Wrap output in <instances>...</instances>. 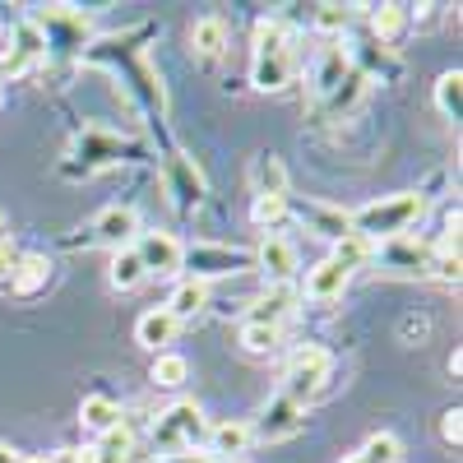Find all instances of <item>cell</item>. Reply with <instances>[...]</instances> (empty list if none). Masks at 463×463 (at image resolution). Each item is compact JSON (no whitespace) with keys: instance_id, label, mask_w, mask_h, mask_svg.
Segmentation results:
<instances>
[{"instance_id":"obj_38","label":"cell","mask_w":463,"mask_h":463,"mask_svg":"<svg viewBox=\"0 0 463 463\" xmlns=\"http://www.w3.org/2000/svg\"><path fill=\"white\" fill-rule=\"evenodd\" d=\"M440 440L449 445V449H458V440H463V421H458V408H449V412H440Z\"/></svg>"},{"instance_id":"obj_27","label":"cell","mask_w":463,"mask_h":463,"mask_svg":"<svg viewBox=\"0 0 463 463\" xmlns=\"http://www.w3.org/2000/svg\"><path fill=\"white\" fill-rule=\"evenodd\" d=\"M121 403H116L111 394H84V403H80V421H84V431H93V436H107L111 427H121Z\"/></svg>"},{"instance_id":"obj_1","label":"cell","mask_w":463,"mask_h":463,"mask_svg":"<svg viewBox=\"0 0 463 463\" xmlns=\"http://www.w3.org/2000/svg\"><path fill=\"white\" fill-rule=\"evenodd\" d=\"M148 33H153V28L139 24V28H130V33L93 37V43L80 52V61L111 70L116 80L126 84V93L139 102V111L163 130V121H167V89H163V74L153 70V61H148V47H144V43H148Z\"/></svg>"},{"instance_id":"obj_34","label":"cell","mask_w":463,"mask_h":463,"mask_svg":"<svg viewBox=\"0 0 463 463\" xmlns=\"http://www.w3.org/2000/svg\"><path fill=\"white\" fill-rule=\"evenodd\" d=\"M357 454H362L366 463H403V440H399L394 431H371Z\"/></svg>"},{"instance_id":"obj_31","label":"cell","mask_w":463,"mask_h":463,"mask_svg":"<svg viewBox=\"0 0 463 463\" xmlns=\"http://www.w3.org/2000/svg\"><path fill=\"white\" fill-rule=\"evenodd\" d=\"M148 380L158 384V390H181V384L190 380V362L181 353H158L148 366Z\"/></svg>"},{"instance_id":"obj_19","label":"cell","mask_w":463,"mask_h":463,"mask_svg":"<svg viewBox=\"0 0 463 463\" xmlns=\"http://www.w3.org/2000/svg\"><path fill=\"white\" fill-rule=\"evenodd\" d=\"M167 190H172V204H176L181 213H190L195 204H204V195H209L204 172L190 163L185 153H172V158H167Z\"/></svg>"},{"instance_id":"obj_32","label":"cell","mask_w":463,"mask_h":463,"mask_svg":"<svg viewBox=\"0 0 463 463\" xmlns=\"http://www.w3.org/2000/svg\"><path fill=\"white\" fill-rule=\"evenodd\" d=\"M288 218H292V200H288V195H255V204H250V222H255V227L279 232Z\"/></svg>"},{"instance_id":"obj_14","label":"cell","mask_w":463,"mask_h":463,"mask_svg":"<svg viewBox=\"0 0 463 463\" xmlns=\"http://www.w3.org/2000/svg\"><path fill=\"white\" fill-rule=\"evenodd\" d=\"M33 65H47V37H43V28H37L33 19H19L10 28V56H5L0 70H5L10 80H24Z\"/></svg>"},{"instance_id":"obj_17","label":"cell","mask_w":463,"mask_h":463,"mask_svg":"<svg viewBox=\"0 0 463 463\" xmlns=\"http://www.w3.org/2000/svg\"><path fill=\"white\" fill-rule=\"evenodd\" d=\"M250 255H255V269H264V274H269V283H292L297 269H301L297 241L283 237V232H264V241Z\"/></svg>"},{"instance_id":"obj_30","label":"cell","mask_w":463,"mask_h":463,"mask_svg":"<svg viewBox=\"0 0 463 463\" xmlns=\"http://www.w3.org/2000/svg\"><path fill=\"white\" fill-rule=\"evenodd\" d=\"M148 274H144V264H139V255L126 246V250H111V264H107V283L116 288V292H135L139 283H144Z\"/></svg>"},{"instance_id":"obj_45","label":"cell","mask_w":463,"mask_h":463,"mask_svg":"<svg viewBox=\"0 0 463 463\" xmlns=\"http://www.w3.org/2000/svg\"><path fill=\"white\" fill-rule=\"evenodd\" d=\"M0 102H5V93H0Z\"/></svg>"},{"instance_id":"obj_11","label":"cell","mask_w":463,"mask_h":463,"mask_svg":"<svg viewBox=\"0 0 463 463\" xmlns=\"http://www.w3.org/2000/svg\"><path fill=\"white\" fill-rule=\"evenodd\" d=\"M297 301H301V292H297L292 283H269V288L246 306L241 325H264V329H279V334H283V325L297 316Z\"/></svg>"},{"instance_id":"obj_10","label":"cell","mask_w":463,"mask_h":463,"mask_svg":"<svg viewBox=\"0 0 463 463\" xmlns=\"http://www.w3.org/2000/svg\"><path fill=\"white\" fill-rule=\"evenodd\" d=\"M139 213H135V204H107L98 218H93V227H89V246H107V250H126V246H135V237H139Z\"/></svg>"},{"instance_id":"obj_40","label":"cell","mask_w":463,"mask_h":463,"mask_svg":"<svg viewBox=\"0 0 463 463\" xmlns=\"http://www.w3.org/2000/svg\"><path fill=\"white\" fill-rule=\"evenodd\" d=\"M163 463H213V458H209V454L195 445V449H176V454H163Z\"/></svg>"},{"instance_id":"obj_21","label":"cell","mask_w":463,"mask_h":463,"mask_svg":"<svg viewBox=\"0 0 463 463\" xmlns=\"http://www.w3.org/2000/svg\"><path fill=\"white\" fill-rule=\"evenodd\" d=\"M176 334H181V320L167 311V306H153V311H144V316L135 320V343L148 347L153 357H158V353H172Z\"/></svg>"},{"instance_id":"obj_3","label":"cell","mask_w":463,"mask_h":463,"mask_svg":"<svg viewBox=\"0 0 463 463\" xmlns=\"http://www.w3.org/2000/svg\"><path fill=\"white\" fill-rule=\"evenodd\" d=\"M139 158H144V144L116 135V130H107V126H89V130H80V139L70 144L61 172L74 176V181H89V176H98V172H107V167L139 163Z\"/></svg>"},{"instance_id":"obj_35","label":"cell","mask_w":463,"mask_h":463,"mask_svg":"<svg viewBox=\"0 0 463 463\" xmlns=\"http://www.w3.org/2000/svg\"><path fill=\"white\" fill-rule=\"evenodd\" d=\"M283 334L279 329H264V325H241V353L246 357H274L279 353Z\"/></svg>"},{"instance_id":"obj_33","label":"cell","mask_w":463,"mask_h":463,"mask_svg":"<svg viewBox=\"0 0 463 463\" xmlns=\"http://www.w3.org/2000/svg\"><path fill=\"white\" fill-rule=\"evenodd\" d=\"M347 24H353V5H338V0H325V5L311 10V28L316 33H329L334 43H343Z\"/></svg>"},{"instance_id":"obj_6","label":"cell","mask_w":463,"mask_h":463,"mask_svg":"<svg viewBox=\"0 0 463 463\" xmlns=\"http://www.w3.org/2000/svg\"><path fill=\"white\" fill-rule=\"evenodd\" d=\"M209 431V421H204V408L195 399H176L172 408H163L158 417H153V427H148V440L158 454H176V449H195Z\"/></svg>"},{"instance_id":"obj_37","label":"cell","mask_w":463,"mask_h":463,"mask_svg":"<svg viewBox=\"0 0 463 463\" xmlns=\"http://www.w3.org/2000/svg\"><path fill=\"white\" fill-rule=\"evenodd\" d=\"M371 255H375V246L362 241V237H353V232H347V237L334 246V260L347 269V274H353V269H362V264H371Z\"/></svg>"},{"instance_id":"obj_41","label":"cell","mask_w":463,"mask_h":463,"mask_svg":"<svg viewBox=\"0 0 463 463\" xmlns=\"http://www.w3.org/2000/svg\"><path fill=\"white\" fill-rule=\"evenodd\" d=\"M0 463H47V458H43V454H24V449L0 445Z\"/></svg>"},{"instance_id":"obj_16","label":"cell","mask_w":463,"mask_h":463,"mask_svg":"<svg viewBox=\"0 0 463 463\" xmlns=\"http://www.w3.org/2000/svg\"><path fill=\"white\" fill-rule=\"evenodd\" d=\"M357 65H353V47L347 43H329V47H320L316 52V61H311V98H316V107L353 74Z\"/></svg>"},{"instance_id":"obj_5","label":"cell","mask_w":463,"mask_h":463,"mask_svg":"<svg viewBox=\"0 0 463 463\" xmlns=\"http://www.w3.org/2000/svg\"><path fill=\"white\" fill-rule=\"evenodd\" d=\"M334 371V353L320 343H301L297 353L288 357V371H283V384H279V394L292 399L297 408H311L325 390V380Z\"/></svg>"},{"instance_id":"obj_18","label":"cell","mask_w":463,"mask_h":463,"mask_svg":"<svg viewBox=\"0 0 463 463\" xmlns=\"http://www.w3.org/2000/svg\"><path fill=\"white\" fill-rule=\"evenodd\" d=\"M250 445H255V431H250V421H241V417L213 421V427L204 431V454L213 463H241V454Z\"/></svg>"},{"instance_id":"obj_8","label":"cell","mask_w":463,"mask_h":463,"mask_svg":"<svg viewBox=\"0 0 463 463\" xmlns=\"http://www.w3.org/2000/svg\"><path fill=\"white\" fill-rule=\"evenodd\" d=\"M47 37V56L52 52H84L93 43V19L84 10H70V5H47L43 14L33 19Z\"/></svg>"},{"instance_id":"obj_29","label":"cell","mask_w":463,"mask_h":463,"mask_svg":"<svg viewBox=\"0 0 463 463\" xmlns=\"http://www.w3.org/2000/svg\"><path fill=\"white\" fill-rule=\"evenodd\" d=\"M167 311L185 325V320H195V316H204L209 311V283H200V279H181L176 283V292H172V301H167Z\"/></svg>"},{"instance_id":"obj_39","label":"cell","mask_w":463,"mask_h":463,"mask_svg":"<svg viewBox=\"0 0 463 463\" xmlns=\"http://www.w3.org/2000/svg\"><path fill=\"white\" fill-rule=\"evenodd\" d=\"M14 260H19V250H10V241H0V288H10V274H14Z\"/></svg>"},{"instance_id":"obj_36","label":"cell","mask_w":463,"mask_h":463,"mask_svg":"<svg viewBox=\"0 0 463 463\" xmlns=\"http://www.w3.org/2000/svg\"><path fill=\"white\" fill-rule=\"evenodd\" d=\"M436 107H440L445 121H458V107H463V74H458V70L440 74V84H436Z\"/></svg>"},{"instance_id":"obj_25","label":"cell","mask_w":463,"mask_h":463,"mask_svg":"<svg viewBox=\"0 0 463 463\" xmlns=\"http://www.w3.org/2000/svg\"><path fill=\"white\" fill-rule=\"evenodd\" d=\"M412 33V5H371V43L394 52Z\"/></svg>"},{"instance_id":"obj_13","label":"cell","mask_w":463,"mask_h":463,"mask_svg":"<svg viewBox=\"0 0 463 463\" xmlns=\"http://www.w3.org/2000/svg\"><path fill=\"white\" fill-rule=\"evenodd\" d=\"M301 427H306V408H297V403H292V399H283V394H274V399L264 403V412L250 421L255 440H269V445L301 436Z\"/></svg>"},{"instance_id":"obj_2","label":"cell","mask_w":463,"mask_h":463,"mask_svg":"<svg viewBox=\"0 0 463 463\" xmlns=\"http://www.w3.org/2000/svg\"><path fill=\"white\" fill-rule=\"evenodd\" d=\"M250 84L260 93H283L297 70H301V52H297V33L283 14H264L255 19V33H250Z\"/></svg>"},{"instance_id":"obj_24","label":"cell","mask_w":463,"mask_h":463,"mask_svg":"<svg viewBox=\"0 0 463 463\" xmlns=\"http://www.w3.org/2000/svg\"><path fill=\"white\" fill-rule=\"evenodd\" d=\"M227 47H232V28H227L222 14H200L190 24V52L200 61H222Z\"/></svg>"},{"instance_id":"obj_26","label":"cell","mask_w":463,"mask_h":463,"mask_svg":"<svg viewBox=\"0 0 463 463\" xmlns=\"http://www.w3.org/2000/svg\"><path fill=\"white\" fill-rule=\"evenodd\" d=\"M366 89H371V80H366L362 70H353V74H347V80L320 102V116H329V121H343V116H353V111L362 107Z\"/></svg>"},{"instance_id":"obj_42","label":"cell","mask_w":463,"mask_h":463,"mask_svg":"<svg viewBox=\"0 0 463 463\" xmlns=\"http://www.w3.org/2000/svg\"><path fill=\"white\" fill-rule=\"evenodd\" d=\"M5 56H10V28H0V65H5Z\"/></svg>"},{"instance_id":"obj_28","label":"cell","mask_w":463,"mask_h":463,"mask_svg":"<svg viewBox=\"0 0 463 463\" xmlns=\"http://www.w3.org/2000/svg\"><path fill=\"white\" fill-rule=\"evenodd\" d=\"M250 190L255 195H288V167L279 153H260L250 163Z\"/></svg>"},{"instance_id":"obj_43","label":"cell","mask_w":463,"mask_h":463,"mask_svg":"<svg viewBox=\"0 0 463 463\" xmlns=\"http://www.w3.org/2000/svg\"><path fill=\"white\" fill-rule=\"evenodd\" d=\"M5 232H10V218H5V209H0V241H5Z\"/></svg>"},{"instance_id":"obj_7","label":"cell","mask_w":463,"mask_h":463,"mask_svg":"<svg viewBox=\"0 0 463 463\" xmlns=\"http://www.w3.org/2000/svg\"><path fill=\"white\" fill-rule=\"evenodd\" d=\"M181 269L190 279H200V283H213V279L255 269V255L250 250H232V246H213V241H195V246L181 250Z\"/></svg>"},{"instance_id":"obj_12","label":"cell","mask_w":463,"mask_h":463,"mask_svg":"<svg viewBox=\"0 0 463 463\" xmlns=\"http://www.w3.org/2000/svg\"><path fill=\"white\" fill-rule=\"evenodd\" d=\"M135 445H139L135 421H126V417H121V427H111V431H107V436H98L93 445L70 449V463H135V458H139V454H135Z\"/></svg>"},{"instance_id":"obj_44","label":"cell","mask_w":463,"mask_h":463,"mask_svg":"<svg viewBox=\"0 0 463 463\" xmlns=\"http://www.w3.org/2000/svg\"><path fill=\"white\" fill-rule=\"evenodd\" d=\"M338 463H366V458H362V454H343Z\"/></svg>"},{"instance_id":"obj_20","label":"cell","mask_w":463,"mask_h":463,"mask_svg":"<svg viewBox=\"0 0 463 463\" xmlns=\"http://www.w3.org/2000/svg\"><path fill=\"white\" fill-rule=\"evenodd\" d=\"M292 213H297V222H306V232H316V237H325V241H334V246L347 237V232H353V218H347V209L325 204V200L292 204Z\"/></svg>"},{"instance_id":"obj_9","label":"cell","mask_w":463,"mask_h":463,"mask_svg":"<svg viewBox=\"0 0 463 463\" xmlns=\"http://www.w3.org/2000/svg\"><path fill=\"white\" fill-rule=\"evenodd\" d=\"M431 255H436V241H412V237H399V241L375 246L371 264H375V269H384V274H399V279H431Z\"/></svg>"},{"instance_id":"obj_15","label":"cell","mask_w":463,"mask_h":463,"mask_svg":"<svg viewBox=\"0 0 463 463\" xmlns=\"http://www.w3.org/2000/svg\"><path fill=\"white\" fill-rule=\"evenodd\" d=\"M135 255H139V264H144V274L153 279H172V274H181V241L172 237V232H139L135 237V246H130Z\"/></svg>"},{"instance_id":"obj_23","label":"cell","mask_w":463,"mask_h":463,"mask_svg":"<svg viewBox=\"0 0 463 463\" xmlns=\"http://www.w3.org/2000/svg\"><path fill=\"white\" fill-rule=\"evenodd\" d=\"M347 279H353V274H347L334 255H325L316 269H306V283H301L297 292H301L306 301H320V306H325V301H338V297H343Z\"/></svg>"},{"instance_id":"obj_4","label":"cell","mask_w":463,"mask_h":463,"mask_svg":"<svg viewBox=\"0 0 463 463\" xmlns=\"http://www.w3.org/2000/svg\"><path fill=\"white\" fill-rule=\"evenodd\" d=\"M427 213V195H417V190H399V195H380L371 204H362L353 218V237L371 241V246H384V241H399L408 237V227Z\"/></svg>"},{"instance_id":"obj_22","label":"cell","mask_w":463,"mask_h":463,"mask_svg":"<svg viewBox=\"0 0 463 463\" xmlns=\"http://www.w3.org/2000/svg\"><path fill=\"white\" fill-rule=\"evenodd\" d=\"M52 274H56L52 255H43V250H24V255L14 260V274H10V292L28 301V297H37V292H47V288H52Z\"/></svg>"}]
</instances>
